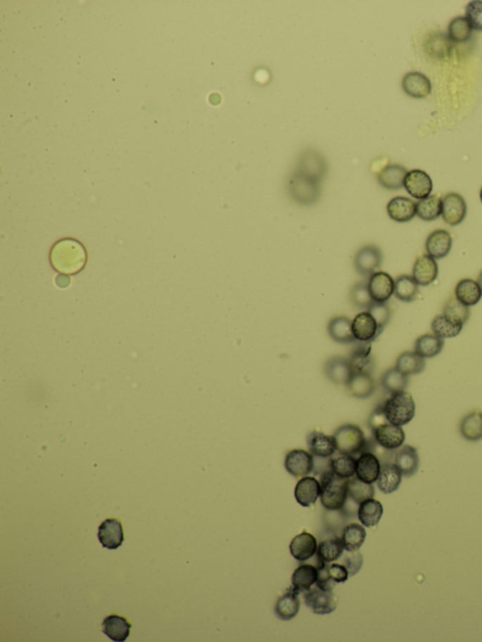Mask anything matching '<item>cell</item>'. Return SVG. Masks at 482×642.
<instances>
[{
    "mask_svg": "<svg viewBox=\"0 0 482 642\" xmlns=\"http://www.w3.org/2000/svg\"><path fill=\"white\" fill-rule=\"evenodd\" d=\"M386 210L388 216L395 222H410L417 216V203L410 198L395 197L387 205Z\"/></svg>",
    "mask_w": 482,
    "mask_h": 642,
    "instance_id": "obj_25",
    "label": "cell"
},
{
    "mask_svg": "<svg viewBox=\"0 0 482 642\" xmlns=\"http://www.w3.org/2000/svg\"><path fill=\"white\" fill-rule=\"evenodd\" d=\"M320 502L325 510L338 512L344 509L348 496V479L337 477L331 469L320 474Z\"/></svg>",
    "mask_w": 482,
    "mask_h": 642,
    "instance_id": "obj_2",
    "label": "cell"
},
{
    "mask_svg": "<svg viewBox=\"0 0 482 642\" xmlns=\"http://www.w3.org/2000/svg\"><path fill=\"white\" fill-rule=\"evenodd\" d=\"M383 260V255L380 247L375 244H367L355 253L353 265L358 275L369 279L373 273L378 272Z\"/></svg>",
    "mask_w": 482,
    "mask_h": 642,
    "instance_id": "obj_6",
    "label": "cell"
},
{
    "mask_svg": "<svg viewBox=\"0 0 482 642\" xmlns=\"http://www.w3.org/2000/svg\"><path fill=\"white\" fill-rule=\"evenodd\" d=\"M327 329L331 339L340 344H353L356 341L353 332V320L345 315L331 318Z\"/></svg>",
    "mask_w": 482,
    "mask_h": 642,
    "instance_id": "obj_23",
    "label": "cell"
},
{
    "mask_svg": "<svg viewBox=\"0 0 482 642\" xmlns=\"http://www.w3.org/2000/svg\"><path fill=\"white\" fill-rule=\"evenodd\" d=\"M426 251L434 259H442L450 253L452 248V237L447 230L438 229L430 234L426 240Z\"/></svg>",
    "mask_w": 482,
    "mask_h": 642,
    "instance_id": "obj_21",
    "label": "cell"
},
{
    "mask_svg": "<svg viewBox=\"0 0 482 642\" xmlns=\"http://www.w3.org/2000/svg\"><path fill=\"white\" fill-rule=\"evenodd\" d=\"M408 172L405 167L392 164L386 167L378 175V181L381 187L389 191H398L404 187V181Z\"/></svg>",
    "mask_w": 482,
    "mask_h": 642,
    "instance_id": "obj_34",
    "label": "cell"
},
{
    "mask_svg": "<svg viewBox=\"0 0 482 642\" xmlns=\"http://www.w3.org/2000/svg\"><path fill=\"white\" fill-rule=\"evenodd\" d=\"M334 437L336 439L337 451L341 453L355 456L369 449V443L367 442L364 432L358 426L353 424L340 427L334 432Z\"/></svg>",
    "mask_w": 482,
    "mask_h": 642,
    "instance_id": "obj_4",
    "label": "cell"
},
{
    "mask_svg": "<svg viewBox=\"0 0 482 642\" xmlns=\"http://www.w3.org/2000/svg\"><path fill=\"white\" fill-rule=\"evenodd\" d=\"M353 332L356 340L372 342L381 334L377 322L367 311L356 315L353 320Z\"/></svg>",
    "mask_w": 482,
    "mask_h": 642,
    "instance_id": "obj_18",
    "label": "cell"
},
{
    "mask_svg": "<svg viewBox=\"0 0 482 642\" xmlns=\"http://www.w3.org/2000/svg\"><path fill=\"white\" fill-rule=\"evenodd\" d=\"M295 498L303 507L316 503L320 496V482L313 477H303L295 487Z\"/></svg>",
    "mask_w": 482,
    "mask_h": 642,
    "instance_id": "obj_24",
    "label": "cell"
},
{
    "mask_svg": "<svg viewBox=\"0 0 482 642\" xmlns=\"http://www.w3.org/2000/svg\"><path fill=\"white\" fill-rule=\"evenodd\" d=\"M408 377L395 367L389 368L381 377V386L390 394L402 392L408 386Z\"/></svg>",
    "mask_w": 482,
    "mask_h": 642,
    "instance_id": "obj_47",
    "label": "cell"
},
{
    "mask_svg": "<svg viewBox=\"0 0 482 642\" xmlns=\"http://www.w3.org/2000/svg\"><path fill=\"white\" fill-rule=\"evenodd\" d=\"M372 434L376 443L390 451H397L405 441L403 429L389 422L378 427L372 431Z\"/></svg>",
    "mask_w": 482,
    "mask_h": 642,
    "instance_id": "obj_12",
    "label": "cell"
},
{
    "mask_svg": "<svg viewBox=\"0 0 482 642\" xmlns=\"http://www.w3.org/2000/svg\"><path fill=\"white\" fill-rule=\"evenodd\" d=\"M289 550L292 557L300 562L310 560L317 553V539L310 533L302 532L291 541Z\"/></svg>",
    "mask_w": 482,
    "mask_h": 642,
    "instance_id": "obj_26",
    "label": "cell"
},
{
    "mask_svg": "<svg viewBox=\"0 0 482 642\" xmlns=\"http://www.w3.org/2000/svg\"><path fill=\"white\" fill-rule=\"evenodd\" d=\"M402 474L395 463L386 462L381 463L380 476L377 485L381 493L386 495L395 492L400 488Z\"/></svg>",
    "mask_w": 482,
    "mask_h": 642,
    "instance_id": "obj_29",
    "label": "cell"
},
{
    "mask_svg": "<svg viewBox=\"0 0 482 642\" xmlns=\"http://www.w3.org/2000/svg\"><path fill=\"white\" fill-rule=\"evenodd\" d=\"M438 272V265L436 259L431 256L423 255L414 262L412 277L419 286L427 287L436 280Z\"/></svg>",
    "mask_w": 482,
    "mask_h": 642,
    "instance_id": "obj_20",
    "label": "cell"
},
{
    "mask_svg": "<svg viewBox=\"0 0 482 642\" xmlns=\"http://www.w3.org/2000/svg\"><path fill=\"white\" fill-rule=\"evenodd\" d=\"M383 406L387 420L395 426L407 425L416 415V403L406 391L391 394Z\"/></svg>",
    "mask_w": 482,
    "mask_h": 642,
    "instance_id": "obj_3",
    "label": "cell"
},
{
    "mask_svg": "<svg viewBox=\"0 0 482 642\" xmlns=\"http://www.w3.org/2000/svg\"><path fill=\"white\" fill-rule=\"evenodd\" d=\"M329 468L341 479H349L355 477L356 471V459L353 455L341 453L336 451V454L329 460Z\"/></svg>",
    "mask_w": 482,
    "mask_h": 642,
    "instance_id": "obj_37",
    "label": "cell"
},
{
    "mask_svg": "<svg viewBox=\"0 0 482 642\" xmlns=\"http://www.w3.org/2000/svg\"><path fill=\"white\" fill-rule=\"evenodd\" d=\"M367 312L374 318L379 329L383 333L384 328L388 325L390 318L392 317V311L388 304L387 303H374L367 310Z\"/></svg>",
    "mask_w": 482,
    "mask_h": 642,
    "instance_id": "obj_50",
    "label": "cell"
},
{
    "mask_svg": "<svg viewBox=\"0 0 482 642\" xmlns=\"http://www.w3.org/2000/svg\"><path fill=\"white\" fill-rule=\"evenodd\" d=\"M363 555L357 550V551L350 552V554L345 555L342 560V565L347 568L350 577H352L360 571L362 565H363Z\"/></svg>",
    "mask_w": 482,
    "mask_h": 642,
    "instance_id": "obj_53",
    "label": "cell"
},
{
    "mask_svg": "<svg viewBox=\"0 0 482 642\" xmlns=\"http://www.w3.org/2000/svg\"><path fill=\"white\" fill-rule=\"evenodd\" d=\"M285 467L295 477L308 476L314 471L315 457L303 449H293L286 454Z\"/></svg>",
    "mask_w": 482,
    "mask_h": 642,
    "instance_id": "obj_10",
    "label": "cell"
},
{
    "mask_svg": "<svg viewBox=\"0 0 482 642\" xmlns=\"http://www.w3.org/2000/svg\"><path fill=\"white\" fill-rule=\"evenodd\" d=\"M444 345V339L434 334H426L417 339L414 351L423 358H433L441 353Z\"/></svg>",
    "mask_w": 482,
    "mask_h": 642,
    "instance_id": "obj_40",
    "label": "cell"
},
{
    "mask_svg": "<svg viewBox=\"0 0 482 642\" xmlns=\"http://www.w3.org/2000/svg\"><path fill=\"white\" fill-rule=\"evenodd\" d=\"M370 294L375 303H387L394 294L395 280L384 272L373 273L367 280Z\"/></svg>",
    "mask_w": 482,
    "mask_h": 642,
    "instance_id": "obj_14",
    "label": "cell"
},
{
    "mask_svg": "<svg viewBox=\"0 0 482 642\" xmlns=\"http://www.w3.org/2000/svg\"><path fill=\"white\" fill-rule=\"evenodd\" d=\"M300 602L296 591L289 588L285 594L278 599L275 605L274 612L278 619L282 621H291L299 613Z\"/></svg>",
    "mask_w": 482,
    "mask_h": 642,
    "instance_id": "obj_32",
    "label": "cell"
},
{
    "mask_svg": "<svg viewBox=\"0 0 482 642\" xmlns=\"http://www.w3.org/2000/svg\"><path fill=\"white\" fill-rule=\"evenodd\" d=\"M348 392L353 398L364 399L375 392V381L372 373H355L346 385Z\"/></svg>",
    "mask_w": 482,
    "mask_h": 642,
    "instance_id": "obj_30",
    "label": "cell"
},
{
    "mask_svg": "<svg viewBox=\"0 0 482 642\" xmlns=\"http://www.w3.org/2000/svg\"><path fill=\"white\" fill-rule=\"evenodd\" d=\"M344 550V543H343L341 538L334 536L333 538L326 539V540L320 541L317 546V560L334 562L341 557Z\"/></svg>",
    "mask_w": 482,
    "mask_h": 642,
    "instance_id": "obj_41",
    "label": "cell"
},
{
    "mask_svg": "<svg viewBox=\"0 0 482 642\" xmlns=\"http://www.w3.org/2000/svg\"><path fill=\"white\" fill-rule=\"evenodd\" d=\"M404 188L412 197L419 200L424 199L430 196L433 191V180L430 175L422 170H412L406 175Z\"/></svg>",
    "mask_w": 482,
    "mask_h": 642,
    "instance_id": "obj_11",
    "label": "cell"
},
{
    "mask_svg": "<svg viewBox=\"0 0 482 642\" xmlns=\"http://www.w3.org/2000/svg\"><path fill=\"white\" fill-rule=\"evenodd\" d=\"M459 432L462 436L471 442L482 439V413L474 411L462 418Z\"/></svg>",
    "mask_w": 482,
    "mask_h": 642,
    "instance_id": "obj_42",
    "label": "cell"
},
{
    "mask_svg": "<svg viewBox=\"0 0 482 642\" xmlns=\"http://www.w3.org/2000/svg\"><path fill=\"white\" fill-rule=\"evenodd\" d=\"M306 607L317 615H327L337 608V597L331 591H323L319 587L311 588L303 594Z\"/></svg>",
    "mask_w": 482,
    "mask_h": 642,
    "instance_id": "obj_7",
    "label": "cell"
},
{
    "mask_svg": "<svg viewBox=\"0 0 482 642\" xmlns=\"http://www.w3.org/2000/svg\"><path fill=\"white\" fill-rule=\"evenodd\" d=\"M455 297L464 306H474L481 301L482 291L478 282L472 279H462L457 284Z\"/></svg>",
    "mask_w": 482,
    "mask_h": 642,
    "instance_id": "obj_38",
    "label": "cell"
},
{
    "mask_svg": "<svg viewBox=\"0 0 482 642\" xmlns=\"http://www.w3.org/2000/svg\"><path fill=\"white\" fill-rule=\"evenodd\" d=\"M319 572L316 566L303 565L294 571L292 574V590L298 594L305 593L316 584Z\"/></svg>",
    "mask_w": 482,
    "mask_h": 642,
    "instance_id": "obj_33",
    "label": "cell"
},
{
    "mask_svg": "<svg viewBox=\"0 0 482 642\" xmlns=\"http://www.w3.org/2000/svg\"><path fill=\"white\" fill-rule=\"evenodd\" d=\"M372 343L356 340L353 343L349 360L353 374L370 373L373 370V357L372 355Z\"/></svg>",
    "mask_w": 482,
    "mask_h": 642,
    "instance_id": "obj_16",
    "label": "cell"
},
{
    "mask_svg": "<svg viewBox=\"0 0 482 642\" xmlns=\"http://www.w3.org/2000/svg\"><path fill=\"white\" fill-rule=\"evenodd\" d=\"M307 446L310 453L319 459H330L337 451L334 435L330 436L319 431L308 434Z\"/></svg>",
    "mask_w": 482,
    "mask_h": 642,
    "instance_id": "obj_19",
    "label": "cell"
},
{
    "mask_svg": "<svg viewBox=\"0 0 482 642\" xmlns=\"http://www.w3.org/2000/svg\"><path fill=\"white\" fill-rule=\"evenodd\" d=\"M296 172L320 183L327 174V163L320 153L309 151L300 156Z\"/></svg>",
    "mask_w": 482,
    "mask_h": 642,
    "instance_id": "obj_8",
    "label": "cell"
},
{
    "mask_svg": "<svg viewBox=\"0 0 482 642\" xmlns=\"http://www.w3.org/2000/svg\"><path fill=\"white\" fill-rule=\"evenodd\" d=\"M473 27L467 18H456L448 26V37L454 43H465L472 35Z\"/></svg>",
    "mask_w": 482,
    "mask_h": 642,
    "instance_id": "obj_48",
    "label": "cell"
},
{
    "mask_svg": "<svg viewBox=\"0 0 482 642\" xmlns=\"http://www.w3.org/2000/svg\"><path fill=\"white\" fill-rule=\"evenodd\" d=\"M417 215L425 222L438 219L442 215V199L437 195H430L417 203Z\"/></svg>",
    "mask_w": 482,
    "mask_h": 642,
    "instance_id": "obj_44",
    "label": "cell"
},
{
    "mask_svg": "<svg viewBox=\"0 0 482 642\" xmlns=\"http://www.w3.org/2000/svg\"><path fill=\"white\" fill-rule=\"evenodd\" d=\"M324 372L326 377L336 384L347 385L353 376L349 358L342 356L329 358L325 363Z\"/></svg>",
    "mask_w": 482,
    "mask_h": 642,
    "instance_id": "obj_15",
    "label": "cell"
},
{
    "mask_svg": "<svg viewBox=\"0 0 482 642\" xmlns=\"http://www.w3.org/2000/svg\"><path fill=\"white\" fill-rule=\"evenodd\" d=\"M328 571L331 579L336 582L337 584L346 582L350 577L347 568L344 565H340V563L329 562Z\"/></svg>",
    "mask_w": 482,
    "mask_h": 642,
    "instance_id": "obj_54",
    "label": "cell"
},
{
    "mask_svg": "<svg viewBox=\"0 0 482 642\" xmlns=\"http://www.w3.org/2000/svg\"><path fill=\"white\" fill-rule=\"evenodd\" d=\"M464 325L461 320L442 314L431 321V331L440 339H452L461 334Z\"/></svg>",
    "mask_w": 482,
    "mask_h": 642,
    "instance_id": "obj_31",
    "label": "cell"
},
{
    "mask_svg": "<svg viewBox=\"0 0 482 642\" xmlns=\"http://www.w3.org/2000/svg\"><path fill=\"white\" fill-rule=\"evenodd\" d=\"M465 15L473 29L482 32V1L474 0L469 2L465 9Z\"/></svg>",
    "mask_w": 482,
    "mask_h": 642,
    "instance_id": "obj_51",
    "label": "cell"
},
{
    "mask_svg": "<svg viewBox=\"0 0 482 642\" xmlns=\"http://www.w3.org/2000/svg\"><path fill=\"white\" fill-rule=\"evenodd\" d=\"M366 538V529L362 524H350L343 529L341 539L345 550L348 552L357 551L360 549Z\"/></svg>",
    "mask_w": 482,
    "mask_h": 642,
    "instance_id": "obj_43",
    "label": "cell"
},
{
    "mask_svg": "<svg viewBox=\"0 0 482 642\" xmlns=\"http://www.w3.org/2000/svg\"><path fill=\"white\" fill-rule=\"evenodd\" d=\"M288 189L292 199L299 205H314L319 199L320 183L297 172L289 178Z\"/></svg>",
    "mask_w": 482,
    "mask_h": 642,
    "instance_id": "obj_5",
    "label": "cell"
},
{
    "mask_svg": "<svg viewBox=\"0 0 482 642\" xmlns=\"http://www.w3.org/2000/svg\"><path fill=\"white\" fill-rule=\"evenodd\" d=\"M476 282H478V286H479V287H481V289L482 291V270H481V273H479V275L478 277V281H476Z\"/></svg>",
    "mask_w": 482,
    "mask_h": 642,
    "instance_id": "obj_56",
    "label": "cell"
},
{
    "mask_svg": "<svg viewBox=\"0 0 482 642\" xmlns=\"http://www.w3.org/2000/svg\"><path fill=\"white\" fill-rule=\"evenodd\" d=\"M97 535H99L100 543L105 548H119L125 540L122 522L118 519H107L100 524Z\"/></svg>",
    "mask_w": 482,
    "mask_h": 642,
    "instance_id": "obj_17",
    "label": "cell"
},
{
    "mask_svg": "<svg viewBox=\"0 0 482 642\" xmlns=\"http://www.w3.org/2000/svg\"><path fill=\"white\" fill-rule=\"evenodd\" d=\"M444 314L461 320L464 325L470 317V309L469 307L457 300L456 297H452L445 303Z\"/></svg>",
    "mask_w": 482,
    "mask_h": 642,
    "instance_id": "obj_49",
    "label": "cell"
},
{
    "mask_svg": "<svg viewBox=\"0 0 482 642\" xmlns=\"http://www.w3.org/2000/svg\"><path fill=\"white\" fill-rule=\"evenodd\" d=\"M374 495L375 489L372 484L362 482L357 477L348 479V496L355 503L361 504L367 499L374 498Z\"/></svg>",
    "mask_w": 482,
    "mask_h": 642,
    "instance_id": "obj_45",
    "label": "cell"
},
{
    "mask_svg": "<svg viewBox=\"0 0 482 642\" xmlns=\"http://www.w3.org/2000/svg\"><path fill=\"white\" fill-rule=\"evenodd\" d=\"M467 206L462 195L450 192L442 199V217L450 226L459 225L465 219Z\"/></svg>",
    "mask_w": 482,
    "mask_h": 642,
    "instance_id": "obj_9",
    "label": "cell"
},
{
    "mask_svg": "<svg viewBox=\"0 0 482 642\" xmlns=\"http://www.w3.org/2000/svg\"><path fill=\"white\" fill-rule=\"evenodd\" d=\"M402 89L407 96L414 99H425L431 93V83L422 73L411 72L403 77Z\"/></svg>",
    "mask_w": 482,
    "mask_h": 642,
    "instance_id": "obj_22",
    "label": "cell"
},
{
    "mask_svg": "<svg viewBox=\"0 0 482 642\" xmlns=\"http://www.w3.org/2000/svg\"><path fill=\"white\" fill-rule=\"evenodd\" d=\"M381 463L377 455L372 451H364L356 459L355 476L366 484L377 482L381 473Z\"/></svg>",
    "mask_w": 482,
    "mask_h": 642,
    "instance_id": "obj_13",
    "label": "cell"
},
{
    "mask_svg": "<svg viewBox=\"0 0 482 642\" xmlns=\"http://www.w3.org/2000/svg\"><path fill=\"white\" fill-rule=\"evenodd\" d=\"M350 301L355 309L367 311L370 308L375 301L370 294L367 281H360L353 284L350 291Z\"/></svg>",
    "mask_w": 482,
    "mask_h": 642,
    "instance_id": "obj_46",
    "label": "cell"
},
{
    "mask_svg": "<svg viewBox=\"0 0 482 642\" xmlns=\"http://www.w3.org/2000/svg\"><path fill=\"white\" fill-rule=\"evenodd\" d=\"M419 294V284L412 275H401L395 280L394 295L403 303L416 301Z\"/></svg>",
    "mask_w": 482,
    "mask_h": 642,
    "instance_id": "obj_35",
    "label": "cell"
},
{
    "mask_svg": "<svg viewBox=\"0 0 482 642\" xmlns=\"http://www.w3.org/2000/svg\"><path fill=\"white\" fill-rule=\"evenodd\" d=\"M52 266L63 275H75L85 267L87 253L75 239H63L53 247L50 253Z\"/></svg>",
    "mask_w": 482,
    "mask_h": 642,
    "instance_id": "obj_1",
    "label": "cell"
},
{
    "mask_svg": "<svg viewBox=\"0 0 482 642\" xmlns=\"http://www.w3.org/2000/svg\"><path fill=\"white\" fill-rule=\"evenodd\" d=\"M132 624L125 617L116 615L108 616L102 624L103 633L113 641H125L130 635Z\"/></svg>",
    "mask_w": 482,
    "mask_h": 642,
    "instance_id": "obj_28",
    "label": "cell"
},
{
    "mask_svg": "<svg viewBox=\"0 0 482 642\" xmlns=\"http://www.w3.org/2000/svg\"><path fill=\"white\" fill-rule=\"evenodd\" d=\"M395 465L400 469L402 476H414L419 467V457L417 448L410 445L400 446L395 453Z\"/></svg>",
    "mask_w": 482,
    "mask_h": 642,
    "instance_id": "obj_27",
    "label": "cell"
},
{
    "mask_svg": "<svg viewBox=\"0 0 482 642\" xmlns=\"http://www.w3.org/2000/svg\"><path fill=\"white\" fill-rule=\"evenodd\" d=\"M328 565L329 562L319 560V563L316 566L317 572H319L316 585L323 591H331L337 584L331 579L330 574H329Z\"/></svg>",
    "mask_w": 482,
    "mask_h": 642,
    "instance_id": "obj_52",
    "label": "cell"
},
{
    "mask_svg": "<svg viewBox=\"0 0 482 642\" xmlns=\"http://www.w3.org/2000/svg\"><path fill=\"white\" fill-rule=\"evenodd\" d=\"M425 367V358L419 355L416 351H404L395 362V368L406 376L421 373Z\"/></svg>",
    "mask_w": 482,
    "mask_h": 642,
    "instance_id": "obj_39",
    "label": "cell"
},
{
    "mask_svg": "<svg viewBox=\"0 0 482 642\" xmlns=\"http://www.w3.org/2000/svg\"><path fill=\"white\" fill-rule=\"evenodd\" d=\"M479 195H481V203H482V187H481V194H479Z\"/></svg>",
    "mask_w": 482,
    "mask_h": 642,
    "instance_id": "obj_57",
    "label": "cell"
},
{
    "mask_svg": "<svg viewBox=\"0 0 482 642\" xmlns=\"http://www.w3.org/2000/svg\"><path fill=\"white\" fill-rule=\"evenodd\" d=\"M386 423H388V420H387L386 414H384L383 406L379 405L377 408L372 412V414L370 415L367 424H369L370 429L374 431L378 427Z\"/></svg>",
    "mask_w": 482,
    "mask_h": 642,
    "instance_id": "obj_55",
    "label": "cell"
},
{
    "mask_svg": "<svg viewBox=\"0 0 482 642\" xmlns=\"http://www.w3.org/2000/svg\"><path fill=\"white\" fill-rule=\"evenodd\" d=\"M383 513V507L380 501L374 498L367 499L359 504L358 519L364 527L377 526Z\"/></svg>",
    "mask_w": 482,
    "mask_h": 642,
    "instance_id": "obj_36",
    "label": "cell"
}]
</instances>
